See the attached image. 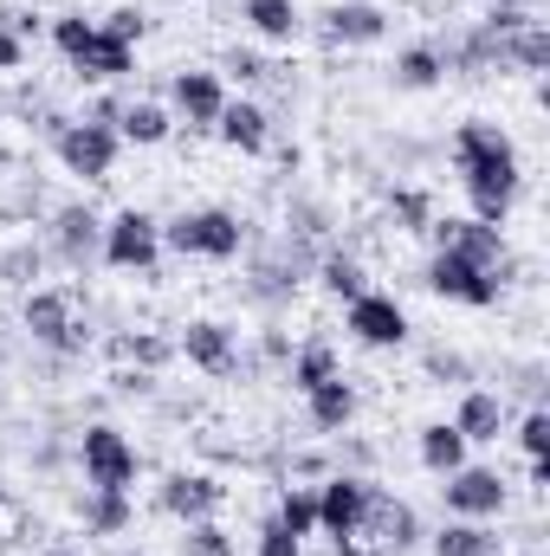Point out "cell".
<instances>
[{
  "mask_svg": "<svg viewBox=\"0 0 550 556\" xmlns=\"http://www.w3.org/2000/svg\"><path fill=\"white\" fill-rule=\"evenodd\" d=\"M453 175L466 188V220L479 227H505L512 220V201L525 188V168H518V149L499 124H460L453 130Z\"/></svg>",
  "mask_w": 550,
  "mask_h": 556,
  "instance_id": "6da1fadb",
  "label": "cell"
},
{
  "mask_svg": "<svg viewBox=\"0 0 550 556\" xmlns=\"http://www.w3.org/2000/svg\"><path fill=\"white\" fill-rule=\"evenodd\" d=\"M46 33H52V46H59V59L72 65L78 85H124L137 72V46L104 39L98 20H85V13H52Z\"/></svg>",
  "mask_w": 550,
  "mask_h": 556,
  "instance_id": "7a4b0ae2",
  "label": "cell"
},
{
  "mask_svg": "<svg viewBox=\"0 0 550 556\" xmlns=\"http://www.w3.org/2000/svg\"><path fill=\"white\" fill-rule=\"evenodd\" d=\"M162 247L175 260H214V266H227V260L247 253V220L227 214V207H182L175 220H162Z\"/></svg>",
  "mask_w": 550,
  "mask_h": 556,
  "instance_id": "3957f363",
  "label": "cell"
},
{
  "mask_svg": "<svg viewBox=\"0 0 550 556\" xmlns=\"http://www.w3.org/2000/svg\"><path fill=\"white\" fill-rule=\"evenodd\" d=\"M78 472H85V485L91 492H130L142 472L137 446H130V433L124 427H111V420H91L85 433H78Z\"/></svg>",
  "mask_w": 550,
  "mask_h": 556,
  "instance_id": "277c9868",
  "label": "cell"
},
{
  "mask_svg": "<svg viewBox=\"0 0 550 556\" xmlns=\"http://www.w3.org/2000/svg\"><path fill=\"white\" fill-rule=\"evenodd\" d=\"M98 260H104L111 273L155 278V273H162V220H155V214H142V207L111 214V220H104V247H98Z\"/></svg>",
  "mask_w": 550,
  "mask_h": 556,
  "instance_id": "5b68a950",
  "label": "cell"
},
{
  "mask_svg": "<svg viewBox=\"0 0 550 556\" xmlns=\"http://www.w3.org/2000/svg\"><path fill=\"white\" fill-rule=\"evenodd\" d=\"M20 324H26V337H33L39 350H59V356L85 350V324H78V311H72V291H65V285L26 291V304H20Z\"/></svg>",
  "mask_w": 550,
  "mask_h": 556,
  "instance_id": "8992f818",
  "label": "cell"
},
{
  "mask_svg": "<svg viewBox=\"0 0 550 556\" xmlns=\"http://www.w3.org/2000/svg\"><path fill=\"white\" fill-rule=\"evenodd\" d=\"M440 505H447V518H473V525H486V518H499L505 505H512V485H505V472L499 466H460V472H447L440 479Z\"/></svg>",
  "mask_w": 550,
  "mask_h": 556,
  "instance_id": "52a82bcc",
  "label": "cell"
},
{
  "mask_svg": "<svg viewBox=\"0 0 550 556\" xmlns=\"http://www.w3.org/2000/svg\"><path fill=\"white\" fill-rule=\"evenodd\" d=\"M434 253H460V260H473V266H486L492 278L512 273V247H505V227H479V220H466V214H434Z\"/></svg>",
  "mask_w": 550,
  "mask_h": 556,
  "instance_id": "ba28073f",
  "label": "cell"
},
{
  "mask_svg": "<svg viewBox=\"0 0 550 556\" xmlns=\"http://www.w3.org/2000/svg\"><path fill=\"white\" fill-rule=\"evenodd\" d=\"M421 285H427L434 298H447V304H466V311H492L499 291H505V278H492L486 266H473V260H460V253H434L427 273H421Z\"/></svg>",
  "mask_w": 550,
  "mask_h": 556,
  "instance_id": "9c48e42d",
  "label": "cell"
},
{
  "mask_svg": "<svg viewBox=\"0 0 550 556\" xmlns=\"http://www.w3.org/2000/svg\"><path fill=\"white\" fill-rule=\"evenodd\" d=\"M221 505H227V485H221L214 472H188V466H175V472H162V485H155V511L175 518V525L221 518Z\"/></svg>",
  "mask_w": 550,
  "mask_h": 556,
  "instance_id": "30bf717a",
  "label": "cell"
},
{
  "mask_svg": "<svg viewBox=\"0 0 550 556\" xmlns=\"http://www.w3.org/2000/svg\"><path fill=\"white\" fill-rule=\"evenodd\" d=\"M59 162H65V175H78V181H111V168H117V130H104V124H85V117H72L59 137Z\"/></svg>",
  "mask_w": 550,
  "mask_h": 556,
  "instance_id": "8fae6325",
  "label": "cell"
},
{
  "mask_svg": "<svg viewBox=\"0 0 550 556\" xmlns=\"http://www.w3.org/2000/svg\"><path fill=\"white\" fill-rule=\"evenodd\" d=\"M98 247H104V220H98L85 201H65V207L46 220V253H52L59 266L85 273V266H98Z\"/></svg>",
  "mask_w": 550,
  "mask_h": 556,
  "instance_id": "7c38bea8",
  "label": "cell"
},
{
  "mask_svg": "<svg viewBox=\"0 0 550 556\" xmlns=\"http://www.w3.org/2000/svg\"><path fill=\"white\" fill-rule=\"evenodd\" d=\"M343 330L363 343V350H402L409 343V311L389 298V291H363L343 304Z\"/></svg>",
  "mask_w": 550,
  "mask_h": 556,
  "instance_id": "4fadbf2b",
  "label": "cell"
},
{
  "mask_svg": "<svg viewBox=\"0 0 550 556\" xmlns=\"http://www.w3.org/2000/svg\"><path fill=\"white\" fill-rule=\"evenodd\" d=\"M201 376H214V382H227L234 369H240V337L221 324V317H188L182 324V343H175Z\"/></svg>",
  "mask_w": 550,
  "mask_h": 556,
  "instance_id": "5bb4252c",
  "label": "cell"
},
{
  "mask_svg": "<svg viewBox=\"0 0 550 556\" xmlns=\"http://www.w3.org/2000/svg\"><path fill=\"white\" fill-rule=\"evenodd\" d=\"M221 104H227V85H221V72H201V65H188V72H175V78H168V111H175L188 130H214Z\"/></svg>",
  "mask_w": 550,
  "mask_h": 556,
  "instance_id": "9a60e30c",
  "label": "cell"
},
{
  "mask_svg": "<svg viewBox=\"0 0 550 556\" xmlns=\"http://www.w3.org/2000/svg\"><path fill=\"white\" fill-rule=\"evenodd\" d=\"M363 492H370V479H357V472H324V485H317V538H330V551L357 531Z\"/></svg>",
  "mask_w": 550,
  "mask_h": 556,
  "instance_id": "2e32d148",
  "label": "cell"
},
{
  "mask_svg": "<svg viewBox=\"0 0 550 556\" xmlns=\"http://www.w3.org/2000/svg\"><path fill=\"white\" fill-rule=\"evenodd\" d=\"M317 33H324L330 46H383V39H389V13H383L376 0H330V7L317 13Z\"/></svg>",
  "mask_w": 550,
  "mask_h": 556,
  "instance_id": "e0dca14e",
  "label": "cell"
},
{
  "mask_svg": "<svg viewBox=\"0 0 550 556\" xmlns=\"http://www.w3.org/2000/svg\"><path fill=\"white\" fill-rule=\"evenodd\" d=\"M214 137L227 142V149H240V155H266L273 149V117L253 98H227L221 117H214Z\"/></svg>",
  "mask_w": 550,
  "mask_h": 556,
  "instance_id": "ac0fdd59",
  "label": "cell"
},
{
  "mask_svg": "<svg viewBox=\"0 0 550 556\" xmlns=\"http://www.w3.org/2000/svg\"><path fill=\"white\" fill-rule=\"evenodd\" d=\"M453 427H460V440H466V446H492V440L512 427V415H505V395H492V389H460Z\"/></svg>",
  "mask_w": 550,
  "mask_h": 556,
  "instance_id": "d6986e66",
  "label": "cell"
},
{
  "mask_svg": "<svg viewBox=\"0 0 550 556\" xmlns=\"http://www.w3.org/2000/svg\"><path fill=\"white\" fill-rule=\"evenodd\" d=\"M304 420H311L317 433H343V427L357 420V382H350V376L317 382V389L304 395Z\"/></svg>",
  "mask_w": 550,
  "mask_h": 556,
  "instance_id": "ffe728a7",
  "label": "cell"
},
{
  "mask_svg": "<svg viewBox=\"0 0 550 556\" xmlns=\"http://www.w3.org/2000/svg\"><path fill=\"white\" fill-rule=\"evenodd\" d=\"M175 137V111L155 104V98H130L124 117H117V142H137V149H162Z\"/></svg>",
  "mask_w": 550,
  "mask_h": 556,
  "instance_id": "44dd1931",
  "label": "cell"
},
{
  "mask_svg": "<svg viewBox=\"0 0 550 556\" xmlns=\"http://www.w3.org/2000/svg\"><path fill=\"white\" fill-rule=\"evenodd\" d=\"M414 453H421V466H427L434 479H447V472L466 466V440H460L453 420H427V427L414 433Z\"/></svg>",
  "mask_w": 550,
  "mask_h": 556,
  "instance_id": "7402d4cb",
  "label": "cell"
},
{
  "mask_svg": "<svg viewBox=\"0 0 550 556\" xmlns=\"http://www.w3.org/2000/svg\"><path fill=\"white\" fill-rule=\"evenodd\" d=\"M330 376H343V363H337V350H330L324 337L298 343V350H291V363H285V382H291V395H311V389H317V382H330Z\"/></svg>",
  "mask_w": 550,
  "mask_h": 556,
  "instance_id": "603a6c76",
  "label": "cell"
},
{
  "mask_svg": "<svg viewBox=\"0 0 550 556\" xmlns=\"http://www.w3.org/2000/svg\"><path fill=\"white\" fill-rule=\"evenodd\" d=\"M499 59H505V72H525V78H545V72H550V26H545V20H532V26H518L512 39H499Z\"/></svg>",
  "mask_w": 550,
  "mask_h": 556,
  "instance_id": "cb8c5ba5",
  "label": "cell"
},
{
  "mask_svg": "<svg viewBox=\"0 0 550 556\" xmlns=\"http://www.w3.org/2000/svg\"><path fill=\"white\" fill-rule=\"evenodd\" d=\"M240 20H247L260 39H273V46H291V39L304 33L298 0H240Z\"/></svg>",
  "mask_w": 550,
  "mask_h": 556,
  "instance_id": "d4e9b609",
  "label": "cell"
},
{
  "mask_svg": "<svg viewBox=\"0 0 550 556\" xmlns=\"http://www.w3.org/2000/svg\"><path fill=\"white\" fill-rule=\"evenodd\" d=\"M311 273H317V285H324L337 304H350V298H363V291H370V273H363V260H357V253H343V247H324Z\"/></svg>",
  "mask_w": 550,
  "mask_h": 556,
  "instance_id": "484cf974",
  "label": "cell"
},
{
  "mask_svg": "<svg viewBox=\"0 0 550 556\" xmlns=\"http://www.w3.org/2000/svg\"><path fill=\"white\" fill-rule=\"evenodd\" d=\"M427 551L434 556H505V544H499L486 525H473V518H447V525L427 538Z\"/></svg>",
  "mask_w": 550,
  "mask_h": 556,
  "instance_id": "4316f807",
  "label": "cell"
},
{
  "mask_svg": "<svg viewBox=\"0 0 550 556\" xmlns=\"http://www.w3.org/2000/svg\"><path fill=\"white\" fill-rule=\"evenodd\" d=\"M78 518H85L91 538H124L137 525V505H130V492H85Z\"/></svg>",
  "mask_w": 550,
  "mask_h": 556,
  "instance_id": "83f0119b",
  "label": "cell"
},
{
  "mask_svg": "<svg viewBox=\"0 0 550 556\" xmlns=\"http://www.w3.org/2000/svg\"><path fill=\"white\" fill-rule=\"evenodd\" d=\"M389 72H396V91H440L447 85V65L434 46H402Z\"/></svg>",
  "mask_w": 550,
  "mask_h": 556,
  "instance_id": "f1b7e54d",
  "label": "cell"
},
{
  "mask_svg": "<svg viewBox=\"0 0 550 556\" xmlns=\"http://www.w3.org/2000/svg\"><path fill=\"white\" fill-rule=\"evenodd\" d=\"M111 356H117L124 369H149V376H155V369L175 356V343L155 337V330H117V337H111Z\"/></svg>",
  "mask_w": 550,
  "mask_h": 556,
  "instance_id": "f546056e",
  "label": "cell"
},
{
  "mask_svg": "<svg viewBox=\"0 0 550 556\" xmlns=\"http://www.w3.org/2000/svg\"><path fill=\"white\" fill-rule=\"evenodd\" d=\"M273 518L298 538V544H304V538H317V485H285Z\"/></svg>",
  "mask_w": 550,
  "mask_h": 556,
  "instance_id": "4dcf8cb0",
  "label": "cell"
},
{
  "mask_svg": "<svg viewBox=\"0 0 550 556\" xmlns=\"http://www.w3.org/2000/svg\"><path fill=\"white\" fill-rule=\"evenodd\" d=\"M421 369H427V382H440V389H473V363H466L460 350H427Z\"/></svg>",
  "mask_w": 550,
  "mask_h": 556,
  "instance_id": "1f68e13d",
  "label": "cell"
},
{
  "mask_svg": "<svg viewBox=\"0 0 550 556\" xmlns=\"http://www.w3.org/2000/svg\"><path fill=\"white\" fill-rule=\"evenodd\" d=\"M389 214H396L402 233H427V227H434V201H427L421 188H396V194H389Z\"/></svg>",
  "mask_w": 550,
  "mask_h": 556,
  "instance_id": "d6a6232c",
  "label": "cell"
},
{
  "mask_svg": "<svg viewBox=\"0 0 550 556\" xmlns=\"http://www.w3.org/2000/svg\"><path fill=\"white\" fill-rule=\"evenodd\" d=\"M182 556H240V551L214 518H201V525H182Z\"/></svg>",
  "mask_w": 550,
  "mask_h": 556,
  "instance_id": "836d02e7",
  "label": "cell"
},
{
  "mask_svg": "<svg viewBox=\"0 0 550 556\" xmlns=\"http://www.w3.org/2000/svg\"><path fill=\"white\" fill-rule=\"evenodd\" d=\"M98 33L117 39V46H137L142 33H149V13H142V7H111V13L98 20Z\"/></svg>",
  "mask_w": 550,
  "mask_h": 556,
  "instance_id": "e575fe53",
  "label": "cell"
},
{
  "mask_svg": "<svg viewBox=\"0 0 550 556\" xmlns=\"http://www.w3.org/2000/svg\"><path fill=\"white\" fill-rule=\"evenodd\" d=\"M221 72L234 78V85H266V78H278V65H266L260 52H247V46H234L227 59H221Z\"/></svg>",
  "mask_w": 550,
  "mask_h": 556,
  "instance_id": "d590c367",
  "label": "cell"
},
{
  "mask_svg": "<svg viewBox=\"0 0 550 556\" xmlns=\"http://www.w3.org/2000/svg\"><path fill=\"white\" fill-rule=\"evenodd\" d=\"M518 446H525V459H550V408L545 402H532V415L518 420Z\"/></svg>",
  "mask_w": 550,
  "mask_h": 556,
  "instance_id": "8d00e7d4",
  "label": "cell"
},
{
  "mask_svg": "<svg viewBox=\"0 0 550 556\" xmlns=\"http://www.w3.org/2000/svg\"><path fill=\"white\" fill-rule=\"evenodd\" d=\"M253 556H304V544H298L278 518H266V525H260V544H253Z\"/></svg>",
  "mask_w": 550,
  "mask_h": 556,
  "instance_id": "74e56055",
  "label": "cell"
},
{
  "mask_svg": "<svg viewBox=\"0 0 550 556\" xmlns=\"http://www.w3.org/2000/svg\"><path fill=\"white\" fill-rule=\"evenodd\" d=\"M0 26H7V33H13L20 46H33V39L46 33V20H39L33 7H0Z\"/></svg>",
  "mask_w": 550,
  "mask_h": 556,
  "instance_id": "f35d334b",
  "label": "cell"
},
{
  "mask_svg": "<svg viewBox=\"0 0 550 556\" xmlns=\"http://www.w3.org/2000/svg\"><path fill=\"white\" fill-rule=\"evenodd\" d=\"M39 247H13V253H0V285H13V278H33L39 273Z\"/></svg>",
  "mask_w": 550,
  "mask_h": 556,
  "instance_id": "ab89813d",
  "label": "cell"
},
{
  "mask_svg": "<svg viewBox=\"0 0 550 556\" xmlns=\"http://www.w3.org/2000/svg\"><path fill=\"white\" fill-rule=\"evenodd\" d=\"M124 104H130L124 91H104V98H91V104H85V124H104V130H117V117H124Z\"/></svg>",
  "mask_w": 550,
  "mask_h": 556,
  "instance_id": "60d3db41",
  "label": "cell"
},
{
  "mask_svg": "<svg viewBox=\"0 0 550 556\" xmlns=\"http://www.w3.org/2000/svg\"><path fill=\"white\" fill-rule=\"evenodd\" d=\"M20 538H26V505L20 498H0V551L20 544Z\"/></svg>",
  "mask_w": 550,
  "mask_h": 556,
  "instance_id": "b9f144b4",
  "label": "cell"
},
{
  "mask_svg": "<svg viewBox=\"0 0 550 556\" xmlns=\"http://www.w3.org/2000/svg\"><path fill=\"white\" fill-rule=\"evenodd\" d=\"M111 389H117V395H149V389H155V376H149V369H117V376H111Z\"/></svg>",
  "mask_w": 550,
  "mask_h": 556,
  "instance_id": "7bdbcfd3",
  "label": "cell"
},
{
  "mask_svg": "<svg viewBox=\"0 0 550 556\" xmlns=\"http://www.w3.org/2000/svg\"><path fill=\"white\" fill-rule=\"evenodd\" d=\"M20 65H26V46H20V39L0 26V72H20Z\"/></svg>",
  "mask_w": 550,
  "mask_h": 556,
  "instance_id": "ee69618b",
  "label": "cell"
},
{
  "mask_svg": "<svg viewBox=\"0 0 550 556\" xmlns=\"http://www.w3.org/2000/svg\"><path fill=\"white\" fill-rule=\"evenodd\" d=\"M291 472H298V479H324V472H330V459H324V453H298V459H291Z\"/></svg>",
  "mask_w": 550,
  "mask_h": 556,
  "instance_id": "f6af8a7d",
  "label": "cell"
},
{
  "mask_svg": "<svg viewBox=\"0 0 550 556\" xmlns=\"http://www.w3.org/2000/svg\"><path fill=\"white\" fill-rule=\"evenodd\" d=\"M525 479H532V485L545 492V485H550V459H525Z\"/></svg>",
  "mask_w": 550,
  "mask_h": 556,
  "instance_id": "bcb514c9",
  "label": "cell"
},
{
  "mask_svg": "<svg viewBox=\"0 0 550 556\" xmlns=\"http://www.w3.org/2000/svg\"><path fill=\"white\" fill-rule=\"evenodd\" d=\"M39 556H78V551L72 544H52V551H39Z\"/></svg>",
  "mask_w": 550,
  "mask_h": 556,
  "instance_id": "7dc6e473",
  "label": "cell"
},
{
  "mask_svg": "<svg viewBox=\"0 0 550 556\" xmlns=\"http://www.w3.org/2000/svg\"><path fill=\"white\" fill-rule=\"evenodd\" d=\"M0 498H7V492H0Z\"/></svg>",
  "mask_w": 550,
  "mask_h": 556,
  "instance_id": "c3c4849f",
  "label": "cell"
}]
</instances>
